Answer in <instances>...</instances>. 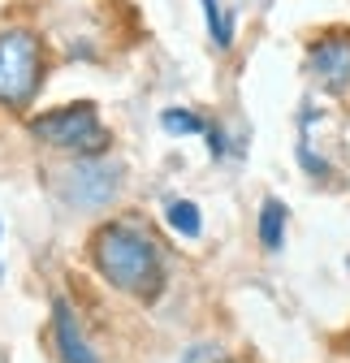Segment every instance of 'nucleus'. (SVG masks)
Returning <instances> with one entry per match:
<instances>
[{"mask_svg":"<svg viewBox=\"0 0 350 363\" xmlns=\"http://www.w3.org/2000/svg\"><path fill=\"white\" fill-rule=\"evenodd\" d=\"M43 74H48V52H43L39 30L22 22L0 26V108H30L43 86Z\"/></svg>","mask_w":350,"mask_h":363,"instance_id":"2","label":"nucleus"},{"mask_svg":"<svg viewBox=\"0 0 350 363\" xmlns=\"http://www.w3.org/2000/svg\"><path fill=\"white\" fill-rule=\"evenodd\" d=\"M286 220H290L286 203L281 199H264V208H259V242H264L269 251H281V242H286Z\"/></svg>","mask_w":350,"mask_h":363,"instance_id":"8","label":"nucleus"},{"mask_svg":"<svg viewBox=\"0 0 350 363\" xmlns=\"http://www.w3.org/2000/svg\"><path fill=\"white\" fill-rule=\"evenodd\" d=\"M160 125H164L169 134H203V130H208V117H199V113H191V108H164V113H160Z\"/></svg>","mask_w":350,"mask_h":363,"instance_id":"10","label":"nucleus"},{"mask_svg":"<svg viewBox=\"0 0 350 363\" xmlns=\"http://www.w3.org/2000/svg\"><path fill=\"white\" fill-rule=\"evenodd\" d=\"M212 354H216V350H212V346H195V350H191V354H186V363H208V359H212Z\"/></svg>","mask_w":350,"mask_h":363,"instance_id":"11","label":"nucleus"},{"mask_svg":"<svg viewBox=\"0 0 350 363\" xmlns=\"http://www.w3.org/2000/svg\"><path fill=\"white\" fill-rule=\"evenodd\" d=\"M169 225H173L182 238H199V230H203V212H199V203H191V199L169 203Z\"/></svg>","mask_w":350,"mask_h":363,"instance_id":"9","label":"nucleus"},{"mask_svg":"<svg viewBox=\"0 0 350 363\" xmlns=\"http://www.w3.org/2000/svg\"><path fill=\"white\" fill-rule=\"evenodd\" d=\"M203 5V22H208V35H212V43L221 52H230L234 48V39H238V22H234V9H225L221 0H199Z\"/></svg>","mask_w":350,"mask_h":363,"instance_id":"7","label":"nucleus"},{"mask_svg":"<svg viewBox=\"0 0 350 363\" xmlns=\"http://www.w3.org/2000/svg\"><path fill=\"white\" fill-rule=\"evenodd\" d=\"M307 69L329 96H350V26H329L307 43Z\"/></svg>","mask_w":350,"mask_h":363,"instance_id":"5","label":"nucleus"},{"mask_svg":"<svg viewBox=\"0 0 350 363\" xmlns=\"http://www.w3.org/2000/svg\"><path fill=\"white\" fill-rule=\"evenodd\" d=\"M52 337H57V350H61V363H100L91 342L82 337V325H78V315L65 298L52 303Z\"/></svg>","mask_w":350,"mask_h":363,"instance_id":"6","label":"nucleus"},{"mask_svg":"<svg viewBox=\"0 0 350 363\" xmlns=\"http://www.w3.org/2000/svg\"><path fill=\"white\" fill-rule=\"evenodd\" d=\"M117 191H121V164H113L104 156H78L61 173V195L82 212L108 208L117 199Z\"/></svg>","mask_w":350,"mask_h":363,"instance_id":"4","label":"nucleus"},{"mask_svg":"<svg viewBox=\"0 0 350 363\" xmlns=\"http://www.w3.org/2000/svg\"><path fill=\"white\" fill-rule=\"evenodd\" d=\"M30 134L43 139L48 147H61V152H74V156H104L113 134L108 125L100 121L96 104H61V108H48L30 121Z\"/></svg>","mask_w":350,"mask_h":363,"instance_id":"3","label":"nucleus"},{"mask_svg":"<svg viewBox=\"0 0 350 363\" xmlns=\"http://www.w3.org/2000/svg\"><path fill=\"white\" fill-rule=\"evenodd\" d=\"M91 264L96 272L121 294L156 303L164 290V251L139 220H108L91 238Z\"/></svg>","mask_w":350,"mask_h":363,"instance_id":"1","label":"nucleus"}]
</instances>
